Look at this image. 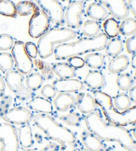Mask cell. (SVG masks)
<instances>
[{
    "instance_id": "c3c4849f",
    "label": "cell",
    "mask_w": 136,
    "mask_h": 151,
    "mask_svg": "<svg viewBox=\"0 0 136 151\" xmlns=\"http://www.w3.org/2000/svg\"><path fill=\"white\" fill-rule=\"evenodd\" d=\"M5 82L2 75L0 74V99L5 95Z\"/></svg>"
},
{
    "instance_id": "1f68e13d",
    "label": "cell",
    "mask_w": 136,
    "mask_h": 151,
    "mask_svg": "<svg viewBox=\"0 0 136 151\" xmlns=\"http://www.w3.org/2000/svg\"><path fill=\"white\" fill-rule=\"evenodd\" d=\"M105 34L108 38H116L119 33V25L114 18H109L103 24Z\"/></svg>"
},
{
    "instance_id": "bcb514c9",
    "label": "cell",
    "mask_w": 136,
    "mask_h": 151,
    "mask_svg": "<svg viewBox=\"0 0 136 151\" xmlns=\"http://www.w3.org/2000/svg\"><path fill=\"white\" fill-rule=\"evenodd\" d=\"M129 91V98L131 100L132 103L135 105L136 101V86H133L128 90Z\"/></svg>"
},
{
    "instance_id": "5bb4252c",
    "label": "cell",
    "mask_w": 136,
    "mask_h": 151,
    "mask_svg": "<svg viewBox=\"0 0 136 151\" xmlns=\"http://www.w3.org/2000/svg\"><path fill=\"white\" fill-rule=\"evenodd\" d=\"M75 98L76 106L82 114L88 115L99 109L94 97L90 93L80 91Z\"/></svg>"
},
{
    "instance_id": "f1b7e54d",
    "label": "cell",
    "mask_w": 136,
    "mask_h": 151,
    "mask_svg": "<svg viewBox=\"0 0 136 151\" xmlns=\"http://www.w3.org/2000/svg\"><path fill=\"white\" fill-rule=\"evenodd\" d=\"M112 101L114 106L119 111H124L132 107V101L126 93L117 94Z\"/></svg>"
},
{
    "instance_id": "f35d334b",
    "label": "cell",
    "mask_w": 136,
    "mask_h": 151,
    "mask_svg": "<svg viewBox=\"0 0 136 151\" xmlns=\"http://www.w3.org/2000/svg\"><path fill=\"white\" fill-rule=\"evenodd\" d=\"M41 93L43 98L47 99L48 100H51L56 96V91L52 85L47 83L42 88L41 90Z\"/></svg>"
},
{
    "instance_id": "3957f363",
    "label": "cell",
    "mask_w": 136,
    "mask_h": 151,
    "mask_svg": "<svg viewBox=\"0 0 136 151\" xmlns=\"http://www.w3.org/2000/svg\"><path fill=\"white\" fill-rule=\"evenodd\" d=\"M94 98L103 116L110 122L122 127L133 125L136 122V107L134 105L124 111H119L113 104L111 97L100 90H93Z\"/></svg>"
},
{
    "instance_id": "4fadbf2b",
    "label": "cell",
    "mask_w": 136,
    "mask_h": 151,
    "mask_svg": "<svg viewBox=\"0 0 136 151\" xmlns=\"http://www.w3.org/2000/svg\"><path fill=\"white\" fill-rule=\"evenodd\" d=\"M52 86L59 93H78L83 90V82L78 79H57L54 80Z\"/></svg>"
},
{
    "instance_id": "8fae6325",
    "label": "cell",
    "mask_w": 136,
    "mask_h": 151,
    "mask_svg": "<svg viewBox=\"0 0 136 151\" xmlns=\"http://www.w3.org/2000/svg\"><path fill=\"white\" fill-rule=\"evenodd\" d=\"M49 19L42 10L33 14L29 23V34L32 38L37 39L41 37L50 27Z\"/></svg>"
},
{
    "instance_id": "484cf974",
    "label": "cell",
    "mask_w": 136,
    "mask_h": 151,
    "mask_svg": "<svg viewBox=\"0 0 136 151\" xmlns=\"http://www.w3.org/2000/svg\"><path fill=\"white\" fill-rule=\"evenodd\" d=\"M82 34L86 37H94L101 30L100 24L94 20H87L82 25Z\"/></svg>"
},
{
    "instance_id": "e575fe53",
    "label": "cell",
    "mask_w": 136,
    "mask_h": 151,
    "mask_svg": "<svg viewBox=\"0 0 136 151\" xmlns=\"http://www.w3.org/2000/svg\"><path fill=\"white\" fill-rule=\"evenodd\" d=\"M0 14L6 17H15L16 7L12 0H0Z\"/></svg>"
},
{
    "instance_id": "7a4b0ae2",
    "label": "cell",
    "mask_w": 136,
    "mask_h": 151,
    "mask_svg": "<svg viewBox=\"0 0 136 151\" xmlns=\"http://www.w3.org/2000/svg\"><path fill=\"white\" fill-rule=\"evenodd\" d=\"M108 39L104 33H101L94 37H83L77 41L58 45L54 48V58L56 60H64L72 56L102 50Z\"/></svg>"
},
{
    "instance_id": "ab89813d",
    "label": "cell",
    "mask_w": 136,
    "mask_h": 151,
    "mask_svg": "<svg viewBox=\"0 0 136 151\" xmlns=\"http://www.w3.org/2000/svg\"><path fill=\"white\" fill-rule=\"evenodd\" d=\"M12 101L13 98L10 95H4L0 99V116L1 117L9 109Z\"/></svg>"
},
{
    "instance_id": "7bdbcfd3",
    "label": "cell",
    "mask_w": 136,
    "mask_h": 151,
    "mask_svg": "<svg viewBox=\"0 0 136 151\" xmlns=\"http://www.w3.org/2000/svg\"><path fill=\"white\" fill-rule=\"evenodd\" d=\"M25 50L31 58H36L38 55V49L37 45L32 42H28L25 44Z\"/></svg>"
},
{
    "instance_id": "5b68a950",
    "label": "cell",
    "mask_w": 136,
    "mask_h": 151,
    "mask_svg": "<svg viewBox=\"0 0 136 151\" xmlns=\"http://www.w3.org/2000/svg\"><path fill=\"white\" fill-rule=\"evenodd\" d=\"M75 31L68 27H54L39 37L37 42L38 54L41 58L46 59L53 55L54 45H60L75 39Z\"/></svg>"
},
{
    "instance_id": "60d3db41",
    "label": "cell",
    "mask_w": 136,
    "mask_h": 151,
    "mask_svg": "<svg viewBox=\"0 0 136 151\" xmlns=\"http://www.w3.org/2000/svg\"><path fill=\"white\" fill-rule=\"evenodd\" d=\"M67 61L68 64L75 70L82 68L85 65L84 59L79 57V56H72V57L68 58Z\"/></svg>"
},
{
    "instance_id": "d6a6232c",
    "label": "cell",
    "mask_w": 136,
    "mask_h": 151,
    "mask_svg": "<svg viewBox=\"0 0 136 151\" xmlns=\"http://www.w3.org/2000/svg\"><path fill=\"white\" fill-rule=\"evenodd\" d=\"M136 30V22L134 18L127 17L124 19L119 25V33L125 37L135 35Z\"/></svg>"
},
{
    "instance_id": "30bf717a",
    "label": "cell",
    "mask_w": 136,
    "mask_h": 151,
    "mask_svg": "<svg viewBox=\"0 0 136 151\" xmlns=\"http://www.w3.org/2000/svg\"><path fill=\"white\" fill-rule=\"evenodd\" d=\"M33 116V113L31 109L23 106H16L8 109L1 118L5 122L21 126L29 124L32 121Z\"/></svg>"
},
{
    "instance_id": "52a82bcc",
    "label": "cell",
    "mask_w": 136,
    "mask_h": 151,
    "mask_svg": "<svg viewBox=\"0 0 136 151\" xmlns=\"http://www.w3.org/2000/svg\"><path fill=\"white\" fill-rule=\"evenodd\" d=\"M12 55L18 71L23 75L31 73L33 68V63L26 52L25 43L21 40L15 42L12 48Z\"/></svg>"
},
{
    "instance_id": "816d5d0a",
    "label": "cell",
    "mask_w": 136,
    "mask_h": 151,
    "mask_svg": "<svg viewBox=\"0 0 136 151\" xmlns=\"http://www.w3.org/2000/svg\"><path fill=\"white\" fill-rule=\"evenodd\" d=\"M78 151H90V150H89L88 149H86V148H82V149H80Z\"/></svg>"
},
{
    "instance_id": "9c48e42d",
    "label": "cell",
    "mask_w": 136,
    "mask_h": 151,
    "mask_svg": "<svg viewBox=\"0 0 136 151\" xmlns=\"http://www.w3.org/2000/svg\"><path fill=\"white\" fill-rule=\"evenodd\" d=\"M85 3L75 0L70 2L64 9V21L68 28L79 29L82 25V15L84 12Z\"/></svg>"
},
{
    "instance_id": "836d02e7",
    "label": "cell",
    "mask_w": 136,
    "mask_h": 151,
    "mask_svg": "<svg viewBox=\"0 0 136 151\" xmlns=\"http://www.w3.org/2000/svg\"><path fill=\"white\" fill-rule=\"evenodd\" d=\"M33 63L35 68L39 71V73L42 75L44 80H50L53 78L54 73L49 64L43 60L37 58H35Z\"/></svg>"
},
{
    "instance_id": "ac0fdd59",
    "label": "cell",
    "mask_w": 136,
    "mask_h": 151,
    "mask_svg": "<svg viewBox=\"0 0 136 151\" xmlns=\"http://www.w3.org/2000/svg\"><path fill=\"white\" fill-rule=\"evenodd\" d=\"M24 80H25L24 75L17 70L12 69L5 74L4 80L5 84L14 93L17 92L25 86L23 83Z\"/></svg>"
},
{
    "instance_id": "7402d4cb",
    "label": "cell",
    "mask_w": 136,
    "mask_h": 151,
    "mask_svg": "<svg viewBox=\"0 0 136 151\" xmlns=\"http://www.w3.org/2000/svg\"><path fill=\"white\" fill-rule=\"evenodd\" d=\"M51 67L53 73L61 79L74 78L77 75L76 70L67 63H54Z\"/></svg>"
},
{
    "instance_id": "f907efd6",
    "label": "cell",
    "mask_w": 136,
    "mask_h": 151,
    "mask_svg": "<svg viewBox=\"0 0 136 151\" xmlns=\"http://www.w3.org/2000/svg\"><path fill=\"white\" fill-rule=\"evenodd\" d=\"M21 151H37V150L35 149H31V148H29V149H25Z\"/></svg>"
},
{
    "instance_id": "83f0119b",
    "label": "cell",
    "mask_w": 136,
    "mask_h": 151,
    "mask_svg": "<svg viewBox=\"0 0 136 151\" xmlns=\"http://www.w3.org/2000/svg\"><path fill=\"white\" fill-rule=\"evenodd\" d=\"M44 80V78L39 72H32L27 75L25 79V84L29 90L35 91L41 88Z\"/></svg>"
},
{
    "instance_id": "cb8c5ba5",
    "label": "cell",
    "mask_w": 136,
    "mask_h": 151,
    "mask_svg": "<svg viewBox=\"0 0 136 151\" xmlns=\"http://www.w3.org/2000/svg\"><path fill=\"white\" fill-rule=\"evenodd\" d=\"M84 64L92 70H100L104 66L105 56L99 52H91L87 55L84 59Z\"/></svg>"
},
{
    "instance_id": "f5cc1de1",
    "label": "cell",
    "mask_w": 136,
    "mask_h": 151,
    "mask_svg": "<svg viewBox=\"0 0 136 151\" xmlns=\"http://www.w3.org/2000/svg\"><path fill=\"white\" fill-rule=\"evenodd\" d=\"M78 1H92V0H78Z\"/></svg>"
},
{
    "instance_id": "d6986e66",
    "label": "cell",
    "mask_w": 136,
    "mask_h": 151,
    "mask_svg": "<svg viewBox=\"0 0 136 151\" xmlns=\"http://www.w3.org/2000/svg\"><path fill=\"white\" fill-rule=\"evenodd\" d=\"M27 106L31 111L37 113L51 114L53 112V106L51 101L43 97H33L28 101Z\"/></svg>"
},
{
    "instance_id": "db71d44e",
    "label": "cell",
    "mask_w": 136,
    "mask_h": 151,
    "mask_svg": "<svg viewBox=\"0 0 136 151\" xmlns=\"http://www.w3.org/2000/svg\"><path fill=\"white\" fill-rule=\"evenodd\" d=\"M62 1H69V0H62Z\"/></svg>"
},
{
    "instance_id": "11a10c76",
    "label": "cell",
    "mask_w": 136,
    "mask_h": 151,
    "mask_svg": "<svg viewBox=\"0 0 136 151\" xmlns=\"http://www.w3.org/2000/svg\"><path fill=\"white\" fill-rule=\"evenodd\" d=\"M21 1H22V0H21Z\"/></svg>"
},
{
    "instance_id": "f6af8a7d",
    "label": "cell",
    "mask_w": 136,
    "mask_h": 151,
    "mask_svg": "<svg viewBox=\"0 0 136 151\" xmlns=\"http://www.w3.org/2000/svg\"><path fill=\"white\" fill-rule=\"evenodd\" d=\"M60 145L55 142H48L43 147L41 151H59Z\"/></svg>"
},
{
    "instance_id": "ba28073f",
    "label": "cell",
    "mask_w": 136,
    "mask_h": 151,
    "mask_svg": "<svg viewBox=\"0 0 136 151\" xmlns=\"http://www.w3.org/2000/svg\"><path fill=\"white\" fill-rule=\"evenodd\" d=\"M20 143L15 127L7 122L0 123V151H19Z\"/></svg>"
},
{
    "instance_id": "277c9868",
    "label": "cell",
    "mask_w": 136,
    "mask_h": 151,
    "mask_svg": "<svg viewBox=\"0 0 136 151\" xmlns=\"http://www.w3.org/2000/svg\"><path fill=\"white\" fill-rule=\"evenodd\" d=\"M32 121L46 137L59 145L66 142H77L76 134L66 126L59 123L49 114L37 113L33 114Z\"/></svg>"
},
{
    "instance_id": "d590c367",
    "label": "cell",
    "mask_w": 136,
    "mask_h": 151,
    "mask_svg": "<svg viewBox=\"0 0 136 151\" xmlns=\"http://www.w3.org/2000/svg\"><path fill=\"white\" fill-rule=\"evenodd\" d=\"M14 60L12 54L0 52V70L3 73H7L13 68Z\"/></svg>"
},
{
    "instance_id": "d4e9b609",
    "label": "cell",
    "mask_w": 136,
    "mask_h": 151,
    "mask_svg": "<svg viewBox=\"0 0 136 151\" xmlns=\"http://www.w3.org/2000/svg\"><path fill=\"white\" fill-rule=\"evenodd\" d=\"M15 7L17 14L20 16H28L40 10V8L35 3L28 0L20 1L15 5Z\"/></svg>"
},
{
    "instance_id": "74e56055",
    "label": "cell",
    "mask_w": 136,
    "mask_h": 151,
    "mask_svg": "<svg viewBox=\"0 0 136 151\" xmlns=\"http://www.w3.org/2000/svg\"><path fill=\"white\" fill-rule=\"evenodd\" d=\"M14 45L13 37L8 34L0 35V50L7 51L11 50Z\"/></svg>"
},
{
    "instance_id": "e0dca14e",
    "label": "cell",
    "mask_w": 136,
    "mask_h": 151,
    "mask_svg": "<svg viewBox=\"0 0 136 151\" xmlns=\"http://www.w3.org/2000/svg\"><path fill=\"white\" fill-rule=\"evenodd\" d=\"M53 106L59 112H67L75 107L76 98L70 93H59L54 99Z\"/></svg>"
},
{
    "instance_id": "b9f144b4",
    "label": "cell",
    "mask_w": 136,
    "mask_h": 151,
    "mask_svg": "<svg viewBox=\"0 0 136 151\" xmlns=\"http://www.w3.org/2000/svg\"><path fill=\"white\" fill-rule=\"evenodd\" d=\"M126 50L130 55L135 53L136 50V37L135 35H134L126 40Z\"/></svg>"
},
{
    "instance_id": "f546056e",
    "label": "cell",
    "mask_w": 136,
    "mask_h": 151,
    "mask_svg": "<svg viewBox=\"0 0 136 151\" xmlns=\"http://www.w3.org/2000/svg\"><path fill=\"white\" fill-rule=\"evenodd\" d=\"M83 118L80 113L75 111L70 112L69 113L59 116V120L62 123L66 124L68 126L79 127Z\"/></svg>"
},
{
    "instance_id": "ffe728a7",
    "label": "cell",
    "mask_w": 136,
    "mask_h": 151,
    "mask_svg": "<svg viewBox=\"0 0 136 151\" xmlns=\"http://www.w3.org/2000/svg\"><path fill=\"white\" fill-rule=\"evenodd\" d=\"M129 64V59L126 55L114 56L109 61L108 69L111 74H116L124 72Z\"/></svg>"
},
{
    "instance_id": "4dcf8cb0",
    "label": "cell",
    "mask_w": 136,
    "mask_h": 151,
    "mask_svg": "<svg viewBox=\"0 0 136 151\" xmlns=\"http://www.w3.org/2000/svg\"><path fill=\"white\" fill-rule=\"evenodd\" d=\"M116 82L119 90L126 91L134 86V79L129 73L126 72L119 74L116 78Z\"/></svg>"
},
{
    "instance_id": "7c38bea8",
    "label": "cell",
    "mask_w": 136,
    "mask_h": 151,
    "mask_svg": "<svg viewBox=\"0 0 136 151\" xmlns=\"http://www.w3.org/2000/svg\"><path fill=\"white\" fill-rule=\"evenodd\" d=\"M106 7L115 19L124 20L128 17L129 9L126 0H98Z\"/></svg>"
},
{
    "instance_id": "681fc988",
    "label": "cell",
    "mask_w": 136,
    "mask_h": 151,
    "mask_svg": "<svg viewBox=\"0 0 136 151\" xmlns=\"http://www.w3.org/2000/svg\"><path fill=\"white\" fill-rule=\"evenodd\" d=\"M135 57H136L135 53L133 54V56L131 59V66L133 69H135V67H136V58Z\"/></svg>"
},
{
    "instance_id": "ee69618b",
    "label": "cell",
    "mask_w": 136,
    "mask_h": 151,
    "mask_svg": "<svg viewBox=\"0 0 136 151\" xmlns=\"http://www.w3.org/2000/svg\"><path fill=\"white\" fill-rule=\"evenodd\" d=\"M59 151H77V148L76 147V143L66 142L60 145Z\"/></svg>"
},
{
    "instance_id": "2e32d148",
    "label": "cell",
    "mask_w": 136,
    "mask_h": 151,
    "mask_svg": "<svg viewBox=\"0 0 136 151\" xmlns=\"http://www.w3.org/2000/svg\"><path fill=\"white\" fill-rule=\"evenodd\" d=\"M84 84L92 90H100L104 88L106 81L104 75L96 70H90L84 80Z\"/></svg>"
},
{
    "instance_id": "8992f818",
    "label": "cell",
    "mask_w": 136,
    "mask_h": 151,
    "mask_svg": "<svg viewBox=\"0 0 136 151\" xmlns=\"http://www.w3.org/2000/svg\"><path fill=\"white\" fill-rule=\"evenodd\" d=\"M36 4L47 14L50 23L56 27L64 25V9L58 0H35Z\"/></svg>"
},
{
    "instance_id": "4316f807",
    "label": "cell",
    "mask_w": 136,
    "mask_h": 151,
    "mask_svg": "<svg viewBox=\"0 0 136 151\" xmlns=\"http://www.w3.org/2000/svg\"><path fill=\"white\" fill-rule=\"evenodd\" d=\"M106 53L110 57L119 55L124 50V45L122 40L118 38H113L108 40L105 47Z\"/></svg>"
},
{
    "instance_id": "603a6c76",
    "label": "cell",
    "mask_w": 136,
    "mask_h": 151,
    "mask_svg": "<svg viewBox=\"0 0 136 151\" xmlns=\"http://www.w3.org/2000/svg\"><path fill=\"white\" fill-rule=\"evenodd\" d=\"M86 14L92 20L97 22L105 21L108 15L105 7L98 2H94L90 4L86 9Z\"/></svg>"
},
{
    "instance_id": "9a60e30c",
    "label": "cell",
    "mask_w": 136,
    "mask_h": 151,
    "mask_svg": "<svg viewBox=\"0 0 136 151\" xmlns=\"http://www.w3.org/2000/svg\"><path fill=\"white\" fill-rule=\"evenodd\" d=\"M80 139L86 149L90 151H109V148L103 141L88 130H83L80 133Z\"/></svg>"
},
{
    "instance_id": "7dc6e473",
    "label": "cell",
    "mask_w": 136,
    "mask_h": 151,
    "mask_svg": "<svg viewBox=\"0 0 136 151\" xmlns=\"http://www.w3.org/2000/svg\"><path fill=\"white\" fill-rule=\"evenodd\" d=\"M127 6L129 7V9L131 11L133 15L135 16L136 12V0H127Z\"/></svg>"
},
{
    "instance_id": "6da1fadb",
    "label": "cell",
    "mask_w": 136,
    "mask_h": 151,
    "mask_svg": "<svg viewBox=\"0 0 136 151\" xmlns=\"http://www.w3.org/2000/svg\"><path fill=\"white\" fill-rule=\"evenodd\" d=\"M84 120L87 130L102 141L116 142L127 151H136L135 137L131 132L125 127L107 121L100 109L86 115Z\"/></svg>"
},
{
    "instance_id": "8d00e7d4",
    "label": "cell",
    "mask_w": 136,
    "mask_h": 151,
    "mask_svg": "<svg viewBox=\"0 0 136 151\" xmlns=\"http://www.w3.org/2000/svg\"><path fill=\"white\" fill-rule=\"evenodd\" d=\"M15 96L16 99L19 101L25 103V102L29 101L32 98H33L34 93L33 91L29 90L26 86H24L20 90L15 93Z\"/></svg>"
},
{
    "instance_id": "44dd1931",
    "label": "cell",
    "mask_w": 136,
    "mask_h": 151,
    "mask_svg": "<svg viewBox=\"0 0 136 151\" xmlns=\"http://www.w3.org/2000/svg\"><path fill=\"white\" fill-rule=\"evenodd\" d=\"M17 137L20 146L24 149L31 148L34 144L32 129L29 124L20 126L17 129Z\"/></svg>"
}]
</instances>
